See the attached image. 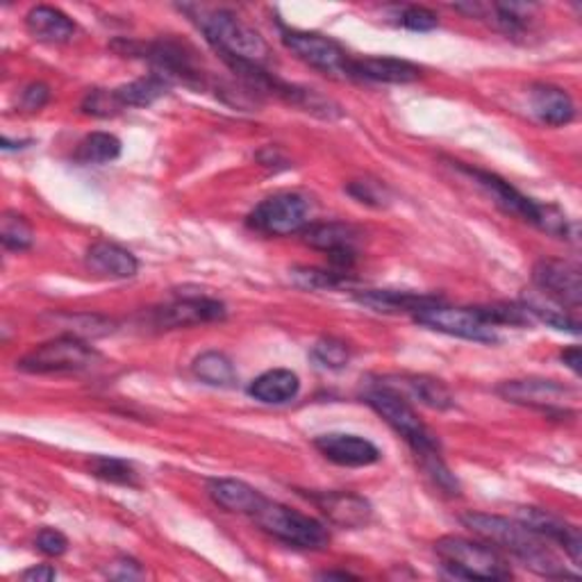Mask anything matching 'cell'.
Here are the masks:
<instances>
[{
    "label": "cell",
    "instance_id": "7c38bea8",
    "mask_svg": "<svg viewBox=\"0 0 582 582\" xmlns=\"http://www.w3.org/2000/svg\"><path fill=\"white\" fill-rule=\"evenodd\" d=\"M499 394L516 405H528L551 414H564L573 390L556 380H507L499 387Z\"/></svg>",
    "mask_w": 582,
    "mask_h": 582
},
{
    "label": "cell",
    "instance_id": "8d00e7d4",
    "mask_svg": "<svg viewBox=\"0 0 582 582\" xmlns=\"http://www.w3.org/2000/svg\"><path fill=\"white\" fill-rule=\"evenodd\" d=\"M35 546H37L40 553H44L48 558H59L69 551V539L55 528H44V530H40Z\"/></svg>",
    "mask_w": 582,
    "mask_h": 582
},
{
    "label": "cell",
    "instance_id": "52a82bcc",
    "mask_svg": "<svg viewBox=\"0 0 582 582\" xmlns=\"http://www.w3.org/2000/svg\"><path fill=\"white\" fill-rule=\"evenodd\" d=\"M96 362H99V352L85 339L61 335L30 350L19 362V369L27 373H78L91 369Z\"/></svg>",
    "mask_w": 582,
    "mask_h": 582
},
{
    "label": "cell",
    "instance_id": "4316f807",
    "mask_svg": "<svg viewBox=\"0 0 582 582\" xmlns=\"http://www.w3.org/2000/svg\"><path fill=\"white\" fill-rule=\"evenodd\" d=\"M171 89V82H167L165 78L159 76H148V78H139L135 82H127L116 91V99L119 103L125 108H148L155 101H159L161 96H167V91Z\"/></svg>",
    "mask_w": 582,
    "mask_h": 582
},
{
    "label": "cell",
    "instance_id": "3957f363",
    "mask_svg": "<svg viewBox=\"0 0 582 582\" xmlns=\"http://www.w3.org/2000/svg\"><path fill=\"white\" fill-rule=\"evenodd\" d=\"M435 553L441 567L465 580H507L512 571L492 544H480L465 537H441L435 541Z\"/></svg>",
    "mask_w": 582,
    "mask_h": 582
},
{
    "label": "cell",
    "instance_id": "f1b7e54d",
    "mask_svg": "<svg viewBox=\"0 0 582 582\" xmlns=\"http://www.w3.org/2000/svg\"><path fill=\"white\" fill-rule=\"evenodd\" d=\"M55 323H59L61 328H69L67 335H76L80 339L85 337H103L112 333L114 323L110 318L96 316V314H59L53 316Z\"/></svg>",
    "mask_w": 582,
    "mask_h": 582
},
{
    "label": "cell",
    "instance_id": "44dd1931",
    "mask_svg": "<svg viewBox=\"0 0 582 582\" xmlns=\"http://www.w3.org/2000/svg\"><path fill=\"white\" fill-rule=\"evenodd\" d=\"M355 301L365 307H371L373 312H387V314L405 312L412 316L435 303H441V299L433 294H412V291H392V289L362 291V294L355 296Z\"/></svg>",
    "mask_w": 582,
    "mask_h": 582
},
{
    "label": "cell",
    "instance_id": "d590c367",
    "mask_svg": "<svg viewBox=\"0 0 582 582\" xmlns=\"http://www.w3.org/2000/svg\"><path fill=\"white\" fill-rule=\"evenodd\" d=\"M399 23L412 32H430L437 27V14L430 12L428 8H418V5H410L403 8L399 14Z\"/></svg>",
    "mask_w": 582,
    "mask_h": 582
},
{
    "label": "cell",
    "instance_id": "e0dca14e",
    "mask_svg": "<svg viewBox=\"0 0 582 582\" xmlns=\"http://www.w3.org/2000/svg\"><path fill=\"white\" fill-rule=\"evenodd\" d=\"M307 499L339 528H365L371 522L373 507L367 499L350 492H321Z\"/></svg>",
    "mask_w": 582,
    "mask_h": 582
},
{
    "label": "cell",
    "instance_id": "ac0fdd59",
    "mask_svg": "<svg viewBox=\"0 0 582 582\" xmlns=\"http://www.w3.org/2000/svg\"><path fill=\"white\" fill-rule=\"evenodd\" d=\"M350 76L371 82L387 85H407L422 78V69L407 59L396 57H365L350 61Z\"/></svg>",
    "mask_w": 582,
    "mask_h": 582
},
{
    "label": "cell",
    "instance_id": "836d02e7",
    "mask_svg": "<svg viewBox=\"0 0 582 582\" xmlns=\"http://www.w3.org/2000/svg\"><path fill=\"white\" fill-rule=\"evenodd\" d=\"M123 110V105L119 103L116 99V91H105V89H91L87 96H85V101H82V112L85 114H91V116H114Z\"/></svg>",
    "mask_w": 582,
    "mask_h": 582
},
{
    "label": "cell",
    "instance_id": "f35d334b",
    "mask_svg": "<svg viewBox=\"0 0 582 582\" xmlns=\"http://www.w3.org/2000/svg\"><path fill=\"white\" fill-rule=\"evenodd\" d=\"M105 573L114 580H137L144 575V569L139 567V562H135L131 558H121V560L112 562Z\"/></svg>",
    "mask_w": 582,
    "mask_h": 582
},
{
    "label": "cell",
    "instance_id": "f546056e",
    "mask_svg": "<svg viewBox=\"0 0 582 582\" xmlns=\"http://www.w3.org/2000/svg\"><path fill=\"white\" fill-rule=\"evenodd\" d=\"M0 242L8 250H25L35 242V233H32L30 223L23 216L8 212L0 221Z\"/></svg>",
    "mask_w": 582,
    "mask_h": 582
},
{
    "label": "cell",
    "instance_id": "4fadbf2b",
    "mask_svg": "<svg viewBox=\"0 0 582 582\" xmlns=\"http://www.w3.org/2000/svg\"><path fill=\"white\" fill-rule=\"evenodd\" d=\"M533 280L544 296L564 310H578L582 301L580 269L564 260H539L533 269Z\"/></svg>",
    "mask_w": 582,
    "mask_h": 582
},
{
    "label": "cell",
    "instance_id": "d4e9b609",
    "mask_svg": "<svg viewBox=\"0 0 582 582\" xmlns=\"http://www.w3.org/2000/svg\"><path fill=\"white\" fill-rule=\"evenodd\" d=\"M25 25L32 37L51 44H64L76 35V23L61 10L48 5L32 8L25 16Z\"/></svg>",
    "mask_w": 582,
    "mask_h": 582
},
{
    "label": "cell",
    "instance_id": "7402d4cb",
    "mask_svg": "<svg viewBox=\"0 0 582 582\" xmlns=\"http://www.w3.org/2000/svg\"><path fill=\"white\" fill-rule=\"evenodd\" d=\"M208 494L210 499L223 507L225 512H235V514H248L253 516L255 510L265 503V496L250 488L244 480L235 478H216L208 484Z\"/></svg>",
    "mask_w": 582,
    "mask_h": 582
},
{
    "label": "cell",
    "instance_id": "30bf717a",
    "mask_svg": "<svg viewBox=\"0 0 582 582\" xmlns=\"http://www.w3.org/2000/svg\"><path fill=\"white\" fill-rule=\"evenodd\" d=\"M282 44L299 59L310 64L312 69L321 71L323 76H331L335 80H350L352 78L350 76V61L352 59L331 37H323V35H318V32L282 30Z\"/></svg>",
    "mask_w": 582,
    "mask_h": 582
},
{
    "label": "cell",
    "instance_id": "7a4b0ae2",
    "mask_svg": "<svg viewBox=\"0 0 582 582\" xmlns=\"http://www.w3.org/2000/svg\"><path fill=\"white\" fill-rule=\"evenodd\" d=\"M197 25L221 55V59H244L250 64H262L269 59V46L257 30L244 23L228 10H201Z\"/></svg>",
    "mask_w": 582,
    "mask_h": 582
},
{
    "label": "cell",
    "instance_id": "277c9868",
    "mask_svg": "<svg viewBox=\"0 0 582 582\" xmlns=\"http://www.w3.org/2000/svg\"><path fill=\"white\" fill-rule=\"evenodd\" d=\"M462 171H467L471 178H475V182L490 193L494 199V203L505 210L512 216H519L537 228L558 235V237H569V221L567 216L553 208V205H539L533 199L524 197L522 191H516L510 182H505L503 178H499L496 174L490 171H482V169H473V167H462Z\"/></svg>",
    "mask_w": 582,
    "mask_h": 582
},
{
    "label": "cell",
    "instance_id": "d6986e66",
    "mask_svg": "<svg viewBox=\"0 0 582 582\" xmlns=\"http://www.w3.org/2000/svg\"><path fill=\"white\" fill-rule=\"evenodd\" d=\"M85 262L91 271L114 280H127L139 271L137 257L127 248L110 242H96L93 246H89Z\"/></svg>",
    "mask_w": 582,
    "mask_h": 582
},
{
    "label": "cell",
    "instance_id": "2e32d148",
    "mask_svg": "<svg viewBox=\"0 0 582 582\" xmlns=\"http://www.w3.org/2000/svg\"><path fill=\"white\" fill-rule=\"evenodd\" d=\"M519 522L526 524L530 530L541 535L548 541H556L564 548V553L571 558L573 567H580L582 560V537L573 524L562 522L560 516L539 510V507H522Z\"/></svg>",
    "mask_w": 582,
    "mask_h": 582
},
{
    "label": "cell",
    "instance_id": "4dcf8cb0",
    "mask_svg": "<svg viewBox=\"0 0 582 582\" xmlns=\"http://www.w3.org/2000/svg\"><path fill=\"white\" fill-rule=\"evenodd\" d=\"M91 473L112 484H127V488H135L137 484V471L133 469V465L116 458H105V456L93 458Z\"/></svg>",
    "mask_w": 582,
    "mask_h": 582
},
{
    "label": "cell",
    "instance_id": "ba28073f",
    "mask_svg": "<svg viewBox=\"0 0 582 582\" xmlns=\"http://www.w3.org/2000/svg\"><path fill=\"white\" fill-rule=\"evenodd\" d=\"M248 225L271 237L303 233L310 225V203L301 193H273L248 214Z\"/></svg>",
    "mask_w": 582,
    "mask_h": 582
},
{
    "label": "cell",
    "instance_id": "8fae6325",
    "mask_svg": "<svg viewBox=\"0 0 582 582\" xmlns=\"http://www.w3.org/2000/svg\"><path fill=\"white\" fill-rule=\"evenodd\" d=\"M303 242L316 250H323L331 262L346 273L355 257H358V244H360V231L350 223L328 221V223H310L307 228L301 233Z\"/></svg>",
    "mask_w": 582,
    "mask_h": 582
},
{
    "label": "cell",
    "instance_id": "ab89813d",
    "mask_svg": "<svg viewBox=\"0 0 582 582\" xmlns=\"http://www.w3.org/2000/svg\"><path fill=\"white\" fill-rule=\"evenodd\" d=\"M21 578L27 582H51L57 578V571L51 564H40V567H32V569L23 571Z\"/></svg>",
    "mask_w": 582,
    "mask_h": 582
},
{
    "label": "cell",
    "instance_id": "83f0119b",
    "mask_svg": "<svg viewBox=\"0 0 582 582\" xmlns=\"http://www.w3.org/2000/svg\"><path fill=\"white\" fill-rule=\"evenodd\" d=\"M121 155L119 137L110 133H91L85 137L76 150V159L82 165H108Z\"/></svg>",
    "mask_w": 582,
    "mask_h": 582
},
{
    "label": "cell",
    "instance_id": "ffe728a7",
    "mask_svg": "<svg viewBox=\"0 0 582 582\" xmlns=\"http://www.w3.org/2000/svg\"><path fill=\"white\" fill-rule=\"evenodd\" d=\"M382 387H390V390L399 392L401 396H410L418 403H424L433 410H448L452 407V396L450 392L446 390V384L435 380V378H428V376H390V378H382L380 380Z\"/></svg>",
    "mask_w": 582,
    "mask_h": 582
},
{
    "label": "cell",
    "instance_id": "5bb4252c",
    "mask_svg": "<svg viewBox=\"0 0 582 582\" xmlns=\"http://www.w3.org/2000/svg\"><path fill=\"white\" fill-rule=\"evenodd\" d=\"M225 305L210 296H184L165 307H157L153 312V323L161 331L174 328H189L201 326V323H212L225 318Z\"/></svg>",
    "mask_w": 582,
    "mask_h": 582
},
{
    "label": "cell",
    "instance_id": "74e56055",
    "mask_svg": "<svg viewBox=\"0 0 582 582\" xmlns=\"http://www.w3.org/2000/svg\"><path fill=\"white\" fill-rule=\"evenodd\" d=\"M51 99V89L44 82H32L21 91V108L25 112H40Z\"/></svg>",
    "mask_w": 582,
    "mask_h": 582
},
{
    "label": "cell",
    "instance_id": "5b68a950",
    "mask_svg": "<svg viewBox=\"0 0 582 582\" xmlns=\"http://www.w3.org/2000/svg\"><path fill=\"white\" fill-rule=\"evenodd\" d=\"M365 401L410 444V448L416 452V458L439 452L437 437L430 433V428L422 422V418H418V414L414 412V407L407 403L405 396L390 390V387L376 384L365 394Z\"/></svg>",
    "mask_w": 582,
    "mask_h": 582
},
{
    "label": "cell",
    "instance_id": "6da1fadb",
    "mask_svg": "<svg viewBox=\"0 0 582 582\" xmlns=\"http://www.w3.org/2000/svg\"><path fill=\"white\" fill-rule=\"evenodd\" d=\"M462 524L482 541L503 548L528 569L548 578H569L556 553L548 548V539L530 530L526 524L484 512L462 514Z\"/></svg>",
    "mask_w": 582,
    "mask_h": 582
},
{
    "label": "cell",
    "instance_id": "8992f818",
    "mask_svg": "<svg viewBox=\"0 0 582 582\" xmlns=\"http://www.w3.org/2000/svg\"><path fill=\"white\" fill-rule=\"evenodd\" d=\"M253 519L265 533L273 535L276 539L289 546L307 548V551H323V548L331 544V533L321 522L287 505L271 503L267 499L255 510Z\"/></svg>",
    "mask_w": 582,
    "mask_h": 582
},
{
    "label": "cell",
    "instance_id": "484cf974",
    "mask_svg": "<svg viewBox=\"0 0 582 582\" xmlns=\"http://www.w3.org/2000/svg\"><path fill=\"white\" fill-rule=\"evenodd\" d=\"M191 371L201 382L210 387H221V390H225V387H233L237 382V371H235L233 360L228 358V355L219 352V350H208L199 355V358L191 365Z\"/></svg>",
    "mask_w": 582,
    "mask_h": 582
},
{
    "label": "cell",
    "instance_id": "cb8c5ba5",
    "mask_svg": "<svg viewBox=\"0 0 582 582\" xmlns=\"http://www.w3.org/2000/svg\"><path fill=\"white\" fill-rule=\"evenodd\" d=\"M301 390V380L294 371L289 369H271L262 376H257L250 387H248V394L267 405H282L289 403L291 399L299 396Z\"/></svg>",
    "mask_w": 582,
    "mask_h": 582
},
{
    "label": "cell",
    "instance_id": "603a6c76",
    "mask_svg": "<svg viewBox=\"0 0 582 582\" xmlns=\"http://www.w3.org/2000/svg\"><path fill=\"white\" fill-rule=\"evenodd\" d=\"M530 105L539 121L546 125H567L575 119V105L571 96L553 85H535L530 89Z\"/></svg>",
    "mask_w": 582,
    "mask_h": 582
},
{
    "label": "cell",
    "instance_id": "9c48e42d",
    "mask_svg": "<svg viewBox=\"0 0 582 582\" xmlns=\"http://www.w3.org/2000/svg\"><path fill=\"white\" fill-rule=\"evenodd\" d=\"M418 326H426L430 331L460 337L478 344H496L499 335L492 323L484 321L478 307H448L444 301L435 303L422 312L414 314Z\"/></svg>",
    "mask_w": 582,
    "mask_h": 582
},
{
    "label": "cell",
    "instance_id": "d6a6232c",
    "mask_svg": "<svg viewBox=\"0 0 582 582\" xmlns=\"http://www.w3.org/2000/svg\"><path fill=\"white\" fill-rule=\"evenodd\" d=\"M294 284L303 289H337L348 282L346 273L342 271H321V269H294L289 271Z\"/></svg>",
    "mask_w": 582,
    "mask_h": 582
},
{
    "label": "cell",
    "instance_id": "9a60e30c",
    "mask_svg": "<svg viewBox=\"0 0 582 582\" xmlns=\"http://www.w3.org/2000/svg\"><path fill=\"white\" fill-rule=\"evenodd\" d=\"M316 450L323 458L339 465V467H371L380 460V450L373 441L360 435H346V433H331L314 439Z\"/></svg>",
    "mask_w": 582,
    "mask_h": 582
},
{
    "label": "cell",
    "instance_id": "60d3db41",
    "mask_svg": "<svg viewBox=\"0 0 582 582\" xmlns=\"http://www.w3.org/2000/svg\"><path fill=\"white\" fill-rule=\"evenodd\" d=\"M562 362H564V365L578 376V373L582 371V367H580V365H582V360H580V348L573 346V348L564 350V352H562Z\"/></svg>",
    "mask_w": 582,
    "mask_h": 582
},
{
    "label": "cell",
    "instance_id": "1f68e13d",
    "mask_svg": "<svg viewBox=\"0 0 582 582\" xmlns=\"http://www.w3.org/2000/svg\"><path fill=\"white\" fill-rule=\"evenodd\" d=\"M312 358L323 367V369H344L350 360V350L342 339L335 337H323L314 344Z\"/></svg>",
    "mask_w": 582,
    "mask_h": 582
},
{
    "label": "cell",
    "instance_id": "e575fe53",
    "mask_svg": "<svg viewBox=\"0 0 582 582\" xmlns=\"http://www.w3.org/2000/svg\"><path fill=\"white\" fill-rule=\"evenodd\" d=\"M346 191L352 199H358L360 203H367L373 208H382L387 205V201H390V193H387V189L373 180H355L346 187Z\"/></svg>",
    "mask_w": 582,
    "mask_h": 582
},
{
    "label": "cell",
    "instance_id": "b9f144b4",
    "mask_svg": "<svg viewBox=\"0 0 582 582\" xmlns=\"http://www.w3.org/2000/svg\"><path fill=\"white\" fill-rule=\"evenodd\" d=\"M318 578H323V580H348V578H355V575H350V573H346V571H326V573H321Z\"/></svg>",
    "mask_w": 582,
    "mask_h": 582
}]
</instances>
